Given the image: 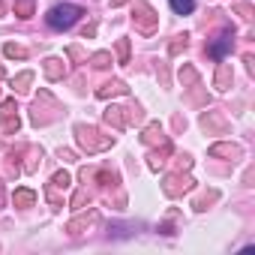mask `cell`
<instances>
[{"mask_svg": "<svg viewBox=\"0 0 255 255\" xmlns=\"http://www.w3.org/2000/svg\"><path fill=\"white\" fill-rule=\"evenodd\" d=\"M75 141L84 153H99V150H108L114 144L111 135H102L96 126H87V123H75Z\"/></svg>", "mask_w": 255, "mask_h": 255, "instance_id": "obj_1", "label": "cell"}, {"mask_svg": "<svg viewBox=\"0 0 255 255\" xmlns=\"http://www.w3.org/2000/svg\"><path fill=\"white\" fill-rule=\"evenodd\" d=\"M81 15H84V9H81V6H75V3H60V6L48 9L45 21H48V27H51V30H69Z\"/></svg>", "mask_w": 255, "mask_h": 255, "instance_id": "obj_2", "label": "cell"}, {"mask_svg": "<svg viewBox=\"0 0 255 255\" xmlns=\"http://www.w3.org/2000/svg\"><path fill=\"white\" fill-rule=\"evenodd\" d=\"M57 114H60V102H57L48 90H42L39 99H36L33 108H30V120H33L36 126H45V123H51Z\"/></svg>", "mask_w": 255, "mask_h": 255, "instance_id": "obj_3", "label": "cell"}, {"mask_svg": "<svg viewBox=\"0 0 255 255\" xmlns=\"http://www.w3.org/2000/svg\"><path fill=\"white\" fill-rule=\"evenodd\" d=\"M132 24H135V30H138V33L150 36V33L159 27V15L153 12V6H150V3L138 0V3H135V9H132Z\"/></svg>", "mask_w": 255, "mask_h": 255, "instance_id": "obj_4", "label": "cell"}, {"mask_svg": "<svg viewBox=\"0 0 255 255\" xmlns=\"http://www.w3.org/2000/svg\"><path fill=\"white\" fill-rule=\"evenodd\" d=\"M69 186H72V174H69V171H57V174L51 177V183L45 186V198H48V204H51L54 210L63 207V195H66Z\"/></svg>", "mask_w": 255, "mask_h": 255, "instance_id": "obj_5", "label": "cell"}, {"mask_svg": "<svg viewBox=\"0 0 255 255\" xmlns=\"http://www.w3.org/2000/svg\"><path fill=\"white\" fill-rule=\"evenodd\" d=\"M18 129H21V117H18L15 99L0 102V132H3V135H15Z\"/></svg>", "mask_w": 255, "mask_h": 255, "instance_id": "obj_6", "label": "cell"}, {"mask_svg": "<svg viewBox=\"0 0 255 255\" xmlns=\"http://www.w3.org/2000/svg\"><path fill=\"white\" fill-rule=\"evenodd\" d=\"M195 186V180L189 177V174H183V171H174V174H168L165 180H162V192L168 195V198H180L183 192H189Z\"/></svg>", "mask_w": 255, "mask_h": 255, "instance_id": "obj_7", "label": "cell"}, {"mask_svg": "<svg viewBox=\"0 0 255 255\" xmlns=\"http://www.w3.org/2000/svg\"><path fill=\"white\" fill-rule=\"evenodd\" d=\"M201 126H204V132H207V135H210V132L222 135V132L228 129V120H225L222 111H204V114H201Z\"/></svg>", "mask_w": 255, "mask_h": 255, "instance_id": "obj_8", "label": "cell"}, {"mask_svg": "<svg viewBox=\"0 0 255 255\" xmlns=\"http://www.w3.org/2000/svg\"><path fill=\"white\" fill-rule=\"evenodd\" d=\"M141 144H147V147H156V144H159V147H162V144H171V141H168V138H165V132H162V123H156V120H153V123H147V126H144V132H141Z\"/></svg>", "mask_w": 255, "mask_h": 255, "instance_id": "obj_9", "label": "cell"}, {"mask_svg": "<svg viewBox=\"0 0 255 255\" xmlns=\"http://www.w3.org/2000/svg\"><path fill=\"white\" fill-rule=\"evenodd\" d=\"M234 48V33L228 30V33H222V36H216L210 45H207V54L210 57H216V60H225V54Z\"/></svg>", "mask_w": 255, "mask_h": 255, "instance_id": "obj_10", "label": "cell"}, {"mask_svg": "<svg viewBox=\"0 0 255 255\" xmlns=\"http://www.w3.org/2000/svg\"><path fill=\"white\" fill-rule=\"evenodd\" d=\"M105 123L114 126V129H126V123H129V108H123V105H111L105 108Z\"/></svg>", "mask_w": 255, "mask_h": 255, "instance_id": "obj_11", "label": "cell"}, {"mask_svg": "<svg viewBox=\"0 0 255 255\" xmlns=\"http://www.w3.org/2000/svg\"><path fill=\"white\" fill-rule=\"evenodd\" d=\"M129 93V87H126L123 81H117V78H111V81H105L102 87H96V96L99 99H111V96H126Z\"/></svg>", "mask_w": 255, "mask_h": 255, "instance_id": "obj_12", "label": "cell"}, {"mask_svg": "<svg viewBox=\"0 0 255 255\" xmlns=\"http://www.w3.org/2000/svg\"><path fill=\"white\" fill-rule=\"evenodd\" d=\"M42 69H45V78H48V81H60V78L66 75V60H63V57H48V60L42 63Z\"/></svg>", "mask_w": 255, "mask_h": 255, "instance_id": "obj_13", "label": "cell"}, {"mask_svg": "<svg viewBox=\"0 0 255 255\" xmlns=\"http://www.w3.org/2000/svg\"><path fill=\"white\" fill-rule=\"evenodd\" d=\"M231 63H225V60H219V66H216V75H213V87L216 90H228L231 87Z\"/></svg>", "mask_w": 255, "mask_h": 255, "instance_id": "obj_14", "label": "cell"}, {"mask_svg": "<svg viewBox=\"0 0 255 255\" xmlns=\"http://www.w3.org/2000/svg\"><path fill=\"white\" fill-rule=\"evenodd\" d=\"M93 219H96V213H93V210H90V213H87V216H78V219H72V222H69V225H66V231H69V234H72V237H78V234H84V231H87V228H90V225H93Z\"/></svg>", "mask_w": 255, "mask_h": 255, "instance_id": "obj_15", "label": "cell"}, {"mask_svg": "<svg viewBox=\"0 0 255 255\" xmlns=\"http://www.w3.org/2000/svg\"><path fill=\"white\" fill-rule=\"evenodd\" d=\"M207 153H210V156H228V159H240V156H243V150H240L237 144H213Z\"/></svg>", "mask_w": 255, "mask_h": 255, "instance_id": "obj_16", "label": "cell"}, {"mask_svg": "<svg viewBox=\"0 0 255 255\" xmlns=\"http://www.w3.org/2000/svg\"><path fill=\"white\" fill-rule=\"evenodd\" d=\"M168 156H171V144H162V150H153V153L147 156V159H150L147 165H150L153 171H159V168H162V165L168 162Z\"/></svg>", "mask_w": 255, "mask_h": 255, "instance_id": "obj_17", "label": "cell"}, {"mask_svg": "<svg viewBox=\"0 0 255 255\" xmlns=\"http://www.w3.org/2000/svg\"><path fill=\"white\" fill-rule=\"evenodd\" d=\"M12 204H15V207H33V204H36V192H33V189H15Z\"/></svg>", "mask_w": 255, "mask_h": 255, "instance_id": "obj_18", "label": "cell"}, {"mask_svg": "<svg viewBox=\"0 0 255 255\" xmlns=\"http://www.w3.org/2000/svg\"><path fill=\"white\" fill-rule=\"evenodd\" d=\"M30 84H33V72H21V75L12 78V90H15V93H27Z\"/></svg>", "mask_w": 255, "mask_h": 255, "instance_id": "obj_19", "label": "cell"}, {"mask_svg": "<svg viewBox=\"0 0 255 255\" xmlns=\"http://www.w3.org/2000/svg\"><path fill=\"white\" fill-rule=\"evenodd\" d=\"M168 3L177 15H192L195 12V0H168Z\"/></svg>", "mask_w": 255, "mask_h": 255, "instance_id": "obj_20", "label": "cell"}, {"mask_svg": "<svg viewBox=\"0 0 255 255\" xmlns=\"http://www.w3.org/2000/svg\"><path fill=\"white\" fill-rule=\"evenodd\" d=\"M33 6H36V0H15V15L18 18H30Z\"/></svg>", "mask_w": 255, "mask_h": 255, "instance_id": "obj_21", "label": "cell"}, {"mask_svg": "<svg viewBox=\"0 0 255 255\" xmlns=\"http://www.w3.org/2000/svg\"><path fill=\"white\" fill-rule=\"evenodd\" d=\"M90 63H93V69H108V66L114 63V57H111L108 51H96V54L90 57Z\"/></svg>", "mask_w": 255, "mask_h": 255, "instance_id": "obj_22", "label": "cell"}, {"mask_svg": "<svg viewBox=\"0 0 255 255\" xmlns=\"http://www.w3.org/2000/svg\"><path fill=\"white\" fill-rule=\"evenodd\" d=\"M180 81H183V87H192V84H198V72H195V66H180Z\"/></svg>", "mask_w": 255, "mask_h": 255, "instance_id": "obj_23", "label": "cell"}, {"mask_svg": "<svg viewBox=\"0 0 255 255\" xmlns=\"http://www.w3.org/2000/svg\"><path fill=\"white\" fill-rule=\"evenodd\" d=\"M3 54L12 57V60H15V57L24 60V57H27V48H24V45H15V42H6V45H3Z\"/></svg>", "mask_w": 255, "mask_h": 255, "instance_id": "obj_24", "label": "cell"}, {"mask_svg": "<svg viewBox=\"0 0 255 255\" xmlns=\"http://www.w3.org/2000/svg\"><path fill=\"white\" fill-rule=\"evenodd\" d=\"M117 63H129V39H117Z\"/></svg>", "mask_w": 255, "mask_h": 255, "instance_id": "obj_25", "label": "cell"}, {"mask_svg": "<svg viewBox=\"0 0 255 255\" xmlns=\"http://www.w3.org/2000/svg\"><path fill=\"white\" fill-rule=\"evenodd\" d=\"M90 201V195H87V186H81L78 192H75V198H72V210H84V204Z\"/></svg>", "mask_w": 255, "mask_h": 255, "instance_id": "obj_26", "label": "cell"}, {"mask_svg": "<svg viewBox=\"0 0 255 255\" xmlns=\"http://www.w3.org/2000/svg\"><path fill=\"white\" fill-rule=\"evenodd\" d=\"M216 198H219V192H216V189H210V192H204L192 207H195V210H207V204H210V201H216Z\"/></svg>", "mask_w": 255, "mask_h": 255, "instance_id": "obj_27", "label": "cell"}, {"mask_svg": "<svg viewBox=\"0 0 255 255\" xmlns=\"http://www.w3.org/2000/svg\"><path fill=\"white\" fill-rule=\"evenodd\" d=\"M183 48H186V36H174L171 45H168V54H180Z\"/></svg>", "mask_w": 255, "mask_h": 255, "instance_id": "obj_28", "label": "cell"}, {"mask_svg": "<svg viewBox=\"0 0 255 255\" xmlns=\"http://www.w3.org/2000/svg\"><path fill=\"white\" fill-rule=\"evenodd\" d=\"M237 12H240L243 21H252V6L249 3H237Z\"/></svg>", "mask_w": 255, "mask_h": 255, "instance_id": "obj_29", "label": "cell"}, {"mask_svg": "<svg viewBox=\"0 0 255 255\" xmlns=\"http://www.w3.org/2000/svg\"><path fill=\"white\" fill-rule=\"evenodd\" d=\"M57 156H60L63 162H75V159H78V153H72V150H63V147H60V153H57Z\"/></svg>", "mask_w": 255, "mask_h": 255, "instance_id": "obj_30", "label": "cell"}, {"mask_svg": "<svg viewBox=\"0 0 255 255\" xmlns=\"http://www.w3.org/2000/svg\"><path fill=\"white\" fill-rule=\"evenodd\" d=\"M243 63H246V69H249V72H255V57H252V54H246V57H243Z\"/></svg>", "mask_w": 255, "mask_h": 255, "instance_id": "obj_31", "label": "cell"}, {"mask_svg": "<svg viewBox=\"0 0 255 255\" xmlns=\"http://www.w3.org/2000/svg\"><path fill=\"white\" fill-rule=\"evenodd\" d=\"M93 33H96V24H87V27H84V33H81V36H84V39H87V36H93Z\"/></svg>", "mask_w": 255, "mask_h": 255, "instance_id": "obj_32", "label": "cell"}, {"mask_svg": "<svg viewBox=\"0 0 255 255\" xmlns=\"http://www.w3.org/2000/svg\"><path fill=\"white\" fill-rule=\"evenodd\" d=\"M6 9H9V0H0V15H6Z\"/></svg>", "mask_w": 255, "mask_h": 255, "instance_id": "obj_33", "label": "cell"}, {"mask_svg": "<svg viewBox=\"0 0 255 255\" xmlns=\"http://www.w3.org/2000/svg\"><path fill=\"white\" fill-rule=\"evenodd\" d=\"M111 3V9H117V6H123V3H129V0H108Z\"/></svg>", "mask_w": 255, "mask_h": 255, "instance_id": "obj_34", "label": "cell"}, {"mask_svg": "<svg viewBox=\"0 0 255 255\" xmlns=\"http://www.w3.org/2000/svg\"><path fill=\"white\" fill-rule=\"evenodd\" d=\"M3 198H6V189H3V180H0V204H3Z\"/></svg>", "mask_w": 255, "mask_h": 255, "instance_id": "obj_35", "label": "cell"}, {"mask_svg": "<svg viewBox=\"0 0 255 255\" xmlns=\"http://www.w3.org/2000/svg\"><path fill=\"white\" fill-rule=\"evenodd\" d=\"M3 75H6V69H3V66H0V78H3Z\"/></svg>", "mask_w": 255, "mask_h": 255, "instance_id": "obj_36", "label": "cell"}, {"mask_svg": "<svg viewBox=\"0 0 255 255\" xmlns=\"http://www.w3.org/2000/svg\"><path fill=\"white\" fill-rule=\"evenodd\" d=\"M0 147H3V144H0Z\"/></svg>", "mask_w": 255, "mask_h": 255, "instance_id": "obj_37", "label": "cell"}]
</instances>
